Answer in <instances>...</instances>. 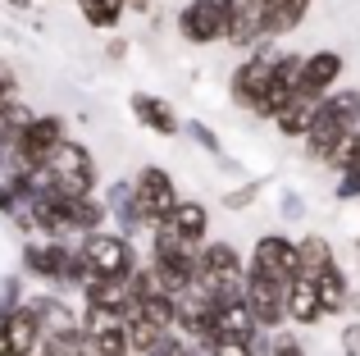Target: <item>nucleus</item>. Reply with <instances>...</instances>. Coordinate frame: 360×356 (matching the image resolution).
Masks as SVG:
<instances>
[{"label":"nucleus","instance_id":"2","mask_svg":"<svg viewBox=\"0 0 360 356\" xmlns=\"http://www.w3.org/2000/svg\"><path fill=\"white\" fill-rule=\"evenodd\" d=\"M23 274L41 279L46 288H60V293H82V284H87L78 251L69 242H51V238H37L23 247Z\"/></svg>","mask_w":360,"mask_h":356},{"label":"nucleus","instance_id":"12","mask_svg":"<svg viewBox=\"0 0 360 356\" xmlns=\"http://www.w3.org/2000/svg\"><path fill=\"white\" fill-rule=\"evenodd\" d=\"M128 110L137 115L141 128H150L155 137H178L183 133V119H178V106L165 96H155V91H132Z\"/></svg>","mask_w":360,"mask_h":356},{"label":"nucleus","instance_id":"16","mask_svg":"<svg viewBox=\"0 0 360 356\" xmlns=\"http://www.w3.org/2000/svg\"><path fill=\"white\" fill-rule=\"evenodd\" d=\"M255 338V324H251V311H246L242 297H219L210 306V338Z\"/></svg>","mask_w":360,"mask_h":356},{"label":"nucleus","instance_id":"34","mask_svg":"<svg viewBox=\"0 0 360 356\" xmlns=\"http://www.w3.org/2000/svg\"><path fill=\"white\" fill-rule=\"evenodd\" d=\"M14 91H18V78H14V69L0 60V106H5V101H14Z\"/></svg>","mask_w":360,"mask_h":356},{"label":"nucleus","instance_id":"4","mask_svg":"<svg viewBox=\"0 0 360 356\" xmlns=\"http://www.w3.org/2000/svg\"><path fill=\"white\" fill-rule=\"evenodd\" d=\"M69 142V119L46 110V115H32V124L14 137V170L23 174H41L51 165V155Z\"/></svg>","mask_w":360,"mask_h":356},{"label":"nucleus","instance_id":"10","mask_svg":"<svg viewBox=\"0 0 360 356\" xmlns=\"http://www.w3.org/2000/svg\"><path fill=\"white\" fill-rule=\"evenodd\" d=\"M342 73H347V55L342 51L319 46V51L301 55V91H306V96H319V101H324L328 91L342 82Z\"/></svg>","mask_w":360,"mask_h":356},{"label":"nucleus","instance_id":"13","mask_svg":"<svg viewBox=\"0 0 360 356\" xmlns=\"http://www.w3.org/2000/svg\"><path fill=\"white\" fill-rule=\"evenodd\" d=\"M41 196H51V192H41ZM55 201V210H60V220H64V233H96V229H105V201L101 196H51Z\"/></svg>","mask_w":360,"mask_h":356},{"label":"nucleus","instance_id":"21","mask_svg":"<svg viewBox=\"0 0 360 356\" xmlns=\"http://www.w3.org/2000/svg\"><path fill=\"white\" fill-rule=\"evenodd\" d=\"M5 338H9V356H32L37 348H41V324H37L32 306H14V311L5 315Z\"/></svg>","mask_w":360,"mask_h":356},{"label":"nucleus","instance_id":"35","mask_svg":"<svg viewBox=\"0 0 360 356\" xmlns=\"http://www.w3.org/2000/svg\"><path fill=\"white\" fill-rule=\"evenodd\" d=\"M0 356H9V338H5V315H0Z\"/></svg>","mask_w":360,"mask_h":356},{"label":"nucleus","instance_id":"33","mask_svg":"<svg viewBox=\"0 0 360 356\" xmlns=\"http://www.w3.org/2000/svg\"><path fill=\"white\" fill-rule=\"evenodd\" d=\"M0 215H9V220H18V215H23V205H18V196L9 192L5 178H0Z\"/></svg>","mask_w":360,"mask_h":356},{"label":"nucleus","instance_id":"20","mask_svg":"<svg viewBox=\"0 0 360 356\" xmlns=\"http://www.w3.org/2000/svg\"><path fill=\"white\" fill-rule=\"evenodd\" d=\"M310 5H315V0H269V5H264V42L292 37L301 23H306Z\"/></svg>","mask_w":360,"mask_h":356},{"label":"nucleus","instance_id":"11","mask_svg":"<svg viewBox=\"0 0 360 356\" xmlns=\"http://www.w3.org/2000/svg\"><path fill=\"white\" fill-rule=\"evenodd\" d=\"M229 5H233V18H229L224 46L251 55L255 46H264V5H269V0H229Z\"/></svg>","mask_w":360,"mask_h":356},{"label":"nucleus","instance_id":"32","mask_svg":"<svg viewBox=\"0 0 360 356\" xmlns=\"http://www.w3.org/2000/svg\"><path fill=\"white\" fill-rule=\"evenodd\" d=\"M342 170H356L360 174V128L352 133V142H347V155L338 160V174H342Z\"/></svg>","mask_w":360,"mask_h":356},{"label":"nucleus","instance_id":"14","mask_svg":"<svg viewBox=\"0 0 360 356\" xmlns=\"http://www.w3.org/2000/svg\"><path fill=\"white\" fill-rule=\"evenodd\" d=\"M165 224H169V229H174L192 251H201L205 242H210V205L196 201V196H178L174 215H169Z\"/></svg>","mask_w":360,"mask_h":356},{"label":"nucleus","instance_id":"1","mask_svg":"<svg viewBox=\"0 0 360 356\" xmlns=\"http://www.w3.org/2000/svg\"><path fill=\"white\" fill-rule=\"evenodd\" d=\"M278 51L283 46L264 42V46H255L251 55H242L229 73L233 106L246 110V115H255V119H269V82H274V60H278Z\"/></svg>","mask_w":360,"mask_h":356},{"label":"nucleus","instance_id":"31","mask_svg":"<svg viewBox=\"0 0 360 356\" xmlns=\"http://www.w3.org/2000/svg\"><path fill=\"white\" fill-rule=\"evenodd\" d=\"M338 348H342V356H360V315L342 324V343Z\"/></svg>","mask_w":360,"mask_h":356},{"label":"nucleus","instance_id":"29","mask_svg":"<svg viewBox=\"0 0 360 356\" xmlns=\"http://www.w3.org/2000/svg\"><path fill=\"white\" fill-rule=\"evenodd\" d=\"M255 192H260V183H242V187H233V192L224 196V205H229V210H242V205H255Z\"/></svg>","mask_w":360,"mask_h":356},{"label":"nucleus","instance_id":"19","mask_svg":"<svg viewBox=\"0 0 360 356\" xmlns=\"http://www.w3.org/2000/svg\"><path fill=\"white\" fill-rule=\"evenodd\" d=\"M310 284H315V297H319V311H324V320H328V315H347V311H352V279H347L342 265L315 274Z\"/></svg>","mask_w":360,"mask_h":356},{"label":"nucleus","instance_id":"25","mask_svg":"<svg viewBox=\"0 0 360 356\" xmlns=\"http://www.w3.org/2000/svg\"><path fill=\"white\" fill-rule=\"evenodd\" d=\"M187 133H192V142L201 146L205 155H214V160H224V142H219V133H214V128L205 124V119H192V124H187Z\"/></svg>","mask_w":360,"mask_h":356},{"label":"nucleus","instance_id":"6","mask_svg":"<svg viewBox=\"0 0 360 356\" xmlns=\"http://www.w3.org/2000/svg\"><path fill=\"white\" fill-rule=\"evenodd\" d=\"M229 18H233L229 0H183V9L174 18V32L187 46H214L229 37Z\"/></svg>","mask_w":360,"mask_h":356},{"label":"nucleus","instance_id":"17","mask_svg":"<svg viewBox=\"0 0 360 356\" xmlns=\"http://www.w3.org/2000/svg\"><path fill=\"white\" fill-rule=\"evenodd\" d=\"M315 124L338 128V133H356L360 128V87H333L324 101H319Z\"/></svg>","mask_w":360,"mask_h":356},{"label":"nucleus","instance_id":"37","mask_svg":"<svg viewBox=\"0 0 360 356\" xmlns=\"http://www.w3.org/2000/svg\"><path fill=\"white\" fill-rule=\"evenodd\" d=\"M41 348H46V343H41ZM46 356H87V348H82V352H55V348H46Z\"/></svg>","mask_w":360,"mask_h":356},{"label":"nucleus","instance_id":"36","mask_svg":"<svg viewBox=\"0 0 360 356\" xmlns=\"http://www.w3.org/2000/svg\"><path fill=\"white\" fill-rule=\"evenodd\" d=\"M123 5H128V9H137V14H146V9H150V0H123Z\"/></svg>","mask_w":360,"mask_h":356},{"label":"nucleus","instance_id":"5","mask_svg":"<svg viewBox=\"0 0 360 356\" xmlns=\"http://www.w3.org/2000/svg\"><path fill=\"white\" fill-rule=\"evenodd\" d=\"M246 279H264L274 288H288L297 279V242L278 229L260 233L251 242V256H246Z\"/></svg>","mask_w":360,"mask_h":356},{"label":"nucleus","instance_id":"24","mask_svg":"<svg viewBox=\"0 0 360 356\" xmlns=\"http://www.w3.org/2000/svg\"><path fill=\"white\" fill-rule=\"evenodd\" d=\"M73 5L82 9V23L96 27V32H115V27L123 23V14H128L123 0H73Z\"/></svg>","mask_w":360,"mask_h":356},{"label":"nucleus","instance_id":"3","mask_svg":"<svg viewBox=\"0 0 360 356\" xmlns=\"http://www.w3.org/2000/svg\"><path fill=\"white\" fill-rule=\"evenodd\" d=\"M73 251H78V260H82V269H87V279H123V274H132V269L141 265L137 247H132L128 238H119V233H110V229L82 233Z\"/></svg>","mask_w":360,"mask_h":356},{"label":"nucleus","instance_id":"38","mask_svg":"<svg viewBox=\"0 0 360 356\" xmlns=\"http://www.w3.org/2000/svg\"><path fill=\"white\" fill-rule=\"evenodd\" d=\"M9 5H14V9H27V0H9Z\"/></svg>","mask_w":360,"mask_h":356},{"label":"nucleus","instance_id":"9","mask_svg":"<svg viewBox=\"0 0 360 356\" xmlns=\"http://www.w3.org/2000/svg\"><path fill=\"white\" fill-rule=\"evenodd\" d=\"M78 324L87 333V356H132L128 348V329H123L119 315H105V311H78Z\"/></svg>","mask_w":360,"mask_h":356},{"label":"nucleus","instance_id":"15","mask_svg":"<svg viewBox=\"0 0 360 356\" xmlns=\"http://www.w3.org/2000/svg\"><path fill=\"white\" fill-rule=\"evenodd\" d=\"M101 201H105V215L115 220V233H119V238L132 242L141 229H146V220H141V210H137V196H132V183H128V178H115V183L105 187V196H101Z\"/></svg>","mask_w":360,"mask_h":356},{"label":"nucleus","instance_id":"27","mask_svg":"<svg viewBox=\"0 0 360 356\" xmlns=\"http://www.w3.org/2000/svg\"><path fill=\"white\" fill-rule=\"evenodd\" d=\"M269 356H310V348L292 329H278V333H269Z\"/></svg>","mask_w":360,"mask_h":356},{"label":"nucleus","instance_id":"23","mask_svg":"<svg viewBox=\"0 0 360 356\" xmlns=\"http://www.w3.org/2000/svg\"><path fill=\"white\" fill-rule=\"evenodd\" d=\"M338 265V251L333 242L324 238V233H306V238H297V279H315L324 274V269Z\"/></svg>","mask_w":360,"mask_h":356},{"label":"nucleus","instance_id":"18","mask_svg":"<svg viewBox=\"0 0 360 356\" xmlns=\"http://www.w3.org/2000/svg\"><path fill=\"white\" fill-rule=\"evenodd\" d=\"M315 119H319V96L297 91V96L274 115V128H278V137H297V142H306L310 128H315Z\"/></svg>","mask_w":360,"mask_h":356},{"label":"nucleus","instance_id":"22","mask_svg":"<svg viewBox=\"0 0 360 356\" xmlns=\"http://www.w3.org/2000/svg\"><path fill=\"white\" fill-rule=\"evenodd\" d=\"M283 306H288V320L297 324V329L324 324V311H319V297H315V284H310V279H292L288 293H283Z\"/></svg>","mask_w":360,"mask_h":356},{"label":"nucleus","instance_id":"39","mask_svg":"<svg viewBox=\"0 0 360 356\" xmlns=\"http://www.w3.org/2000/svg\"><path fill=\"white\" fill-rule=\"evenodd\" d=\"M356 311H360V297H356Z\"/></svg>","mask_w":360,"mask_h":356},{"label":"nucleus","instance_id":"26","mask_svg":"<svg viewBox=\"0 0 360 356\" xmlns=\"http://www.w3.org/2000/svg\"><path fill=\"white\" fill-rule=\"evenodd\" d=\"M255 338H214V343H205V356H260L255 352Z\"/></svg>","mask_w":360,"mask_h":356},{"label":"nucleus","instance_id":"28","mask_svg":"<svg viewBox=\"0 0 360 356\" xmlns=\"http://www.w3.org/2000/svg\"><path fill=\"white\" fill-rule=\"evenodd\" d=\"M14 306H23V279L5 274V279H0V315H9Z\"/></svg>","mask_w":360,"mask_h":356},{"label":"nucleus","instance_id":"8","mask_svg":"<svg viewBox=\"0 0 360 356\" xmlns=\"http://www.w3.org/2000/svg\"><path fill=\"white\" fill-rule=\"evenodd\" d=\"M283 293H288V288H274V284H264V279H246V288H242V302H246V311H251V324H255V333H264V338L288 324Z\"/></svg>","mask_w":360,"mask_h":356},{"label":"nucleus","instance_id":"7","mask_svg":"<svg viewBox=\"0 0 360 356\" xmlns=\"http://www.w3.org/2000/svg\"><path fill=\"white\" fill-rule=\"evenodd\" d=\"M128 183H132V196H137V210H141V220H146V229L150 224H165L169 215H174L178 183H174V174H169L165 165H141Z\"/></svg>","mask_w":360,"mask_h":356},{"label":"nucleus","instance_id":"30","mask_svg":"<svg viewBox=\"0 0 360 356\" xmlns=\"http://www.w3.org/2000/svg\"><path fill=\"white\" fill-rule=\"evenodd\" d=\"M278 215H283V220H306V201H301V192H283L278 196Z\"/></svg>","mask_w":360,"mask_h":356}]
</instances>
